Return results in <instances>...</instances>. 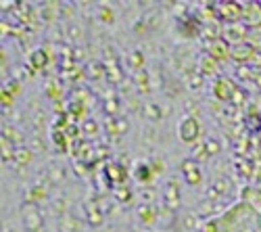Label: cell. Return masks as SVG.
Returning a JSON list of instances; mask_svg holds the SVG:
<instances>
[{"mask_svg": "<svg viewBox=\"0 0 261 232\" xmlns=\"http://www.w3.org/2000/svg\"><path fill=\"white\" fill-rule=\"evenodd\" d=\"M213 92H215V96L220 98V100H230V98L236 94V86H234V84H232L230 80L220 78V80H217V84H215Z\"/></svg>", "mask_w": 261, "mask_h": 232, "instance_id": "obj_8", "label": "cell"}, {"mask_svg": "<svg viewBox=\"0 0 261 232\" xmlns=\"http://www.w3.org/2000/svg\"><path fill=\"white\" fill-rule=\"evenodd\" d=\"M205 149H207V155L211 157V155H217L222 151V146H220V142H217L215 138H207L205 140Z\"/></svg>", "mask_w": 261, "mask_h": 232, "instance_id": "obj_18", "label": "cell"}, {"mask_svg": "<svg viewBox=\"0 0 261 232\" xmlns=\"http://www.w3.org/2000/svg\"><path fill=\"white\" fill-rule=\"evenodd\" d=\"M182 174L186 176V182L188 184H199L201 180H203V174H201V170L197 167V161H184V165H182Z\"/></svg>", "mask_w": 261, "mask_h": 232, "instance_id": "obj_9", "label": "cell"}, {"mask_svg": "<svg viewBox=\"0 0 261 232\" xmlns=\"http://www.w3.org/2000/svg\"><path fill=\"white\" fill-rule=\"evenodd\" d=\"M253 55H255V48L251 44H247V42H243V44H236V46L230 48V57L234 61H238V63H247Z\"/></svg>", "mask_w": 261, "mask_h": 232, "instance_id": "obj_10", "label": "cell"}, {"mask_svg": "<svg viewBox=\"0 0 261 232\" xmlns=\"http://www.w3.org/2000/svg\"><path fill=\"white\" fill-rule=\"evenodd\" d=\"M228 46H230V44H226L224 40H213L211 46H209V53H211V57H213L215 61H222V59H226V57L230 55Z\"/></svg>", "mask_w": 261, "mask_h": 232, "instance_id": "obj_12", "label": "cell"}, {"mask_svg": "<svg viewBox=\"0 0 261 232\" xmlns=\"http://www.w3.org/2000/svg\"><path fill=\"white\" fill-rule=\"evenodd\" d=\"M222 40L226 42V44H230V46L243 44V40H247V32L241 25H230V28L222 30Z\"/></svg>", "mask_w": 261, "mask_h": 232, "instance_id": "obj_7", "label": "cell"}, {"mask_svg": "<svg viewBox=\"0 0 261 232\" xmlns=\"http://www.w3.org/2000/svg\"><path fill=\"white\" fill-rule=\"evenodd\" d=\"M63 176H65V172L61 170V167L57 170V165H50V180H53V182H57V180H63Z\"/></svg>", "mask_w": 261, "mask_h": 232, "instance_id": "obj_23", "label": "cell"}, {"mask_svg": "<svg viewBox=\"0 0 261 232\" xmlns=\"http://www.w3.org/2000/svg\"><path fill=\"white\" fill-rule=\"evenodd\" d=\"M107 174H113L117 178V182H121V178H123V170H121V167H117V170H115V165H109L107 167Z\"/></svg>", "mask_w": 261, "mask_h": 232, "instance_id": "obj_25", "label": "cell"}, {"mask_svg": "<svg viewBox=\"0 0 261 232\" xmlns=\"http://www.w3.org/2000/svg\"><path fill=\"white\" fill-rule=\"evenodd\" d=\"M32 63H34L36 67H42V65H44V63H46V55L42 53V50L34 53V57H32Z\"/></svg>", "mask_w": 261, "mask_h": 232, "instance_id": "obj_22", "label": "cell"}, {"mask_svg": "<svg viewBox=\"0 0 261 232\" xmlns=\"http://www.w3.org/2000/svg\"><path fill=\"white\" fill-rule=\"evenodd\" d=\"M115 195H117L119 201H129V199H132V197H129V191H127V188H125V191H123V188H115Z\"/></svg>", "mask_w": 261, "mask_h": 232, "instance_id": "obj_26", "label": "cell"}, {"mask_svg": "<svg viewBox=\"0 0 261 232\" xmlns=\"http://www.w3.org/2000/svg\"><path fill=\"white\" fill-rule=\"evenodd\" d=\"M217 9H220V17L224 21H228V23L241 21L243 13H245V7L241 3H222V5H217Z\"/></svg>", "mask_w": 261, "mask_h": 232, "instance_id": "obj_3", "label": "cell"}, {"mask_svg": "<svg viewBox=\"0 0 261 232\" xmlns=\"http://www.w3.org/2000/svg\"><path fill=\"white\" fill-rule=\"evenodd\" d=\"M188 84H190V88H199L201 84H203V82H201V75H199V73L190 75V82H188Z\"/></svg>", "mask_w": 261, "mask_h": 232, "instance_id": "obj_27", "label": "cell"}, {"mask_svg": "<svg viewBox=\"0 0 261 232\" xmlns=\"http://www.w3.org/2000/svg\"><path fill=\"white\" fill-rule=\"evenodd\" d=\"M259 138H261V130H259Z\"/></svg>", "mask_w": 261, "mask_h": 232, "instance_id": "obj_30", "label": "cell"}, {"mask_svg": "<svg viewBox=\"0 0 261 232\" xmlns=\"http://www.w3.org/2000/svg\"><path fill=\"white\" fill-rule=\"evenodd\" d=\"M30 157H32V153L25 151L23 146H19V149L15 151V159H17V163H25V161H30Z\"/></svg>", "mask_w": 261, "mask_h": 232, "instance_id": "obj_20", "label": "cell"}, {"mask_svg": "<svg viewBox=\"0 0 261 232\" xmlns=\"http://www.w3.org/2000/svg\"><path fill=\"white\" fill-rule=\"evenodd\" d=\"M230 191H232L230 180H228V178H217V180H213V184L209 186L207 199H211V201H220V199H224Z\"/></svg>", "mask_w": 261, "mask_h": 232, "instance_id": "obj_6", "label": "cell"}, {"mask_svg": "<svg viewBox=\"0 0 261 232\" xmlns=\"http://www.w3.org/2000/svg\"><path fill=\"white\" fill-rule=\"evenodd\" d=\"M23 226L28 232H40L42 230V214L36 203L23 205Z\"/></svg>", "mask_w": 261, "mask_h": 232, "instance_id": "obj_2", "label": "cell"}, {"mask_svg": "<svg viewBox=\"0 0 261 232\" xmlns=\"http://www.w3.org/2000/svg\"><path fill=\"white\" fill-rule=\"evenodd\" d=\"M96 128H98L96 121H90V119H88V121L84 123V132H86V134H90V136H94V134H96Z\"/></svg>", "mask_w": 261, "mask_h": 232, "instance_id": "obj_24", "label": "cell"}, {"mask_svg": "<svg viewBox=\"0 0 261 232\" xmlns=\"http://www.w3.org/2000/svg\"><path fill=\"white\" fill-rule=\"evenodd\" d=\"M61 224H63V228L67 230V232H73V230H77V228H80V222H77L73 216H69V214H63Z\"/></svg>", "mask_w": 261, "mask_h": 232, "instance_id": "obj_16", "label": "cell"}, {"mask_svg": "<svg viewBox=\"0 0 261 232\" xmlns=\"http://www.w3.org/2000/svg\"><path fill=\"white\" fill-rule=\"evenodd\" d=\"M144 111H146V115H148L150 119H159V117H161V109L157 107V105H153V102H150V105H146V107H144Z\"/></svg>", "mask_w": 261, "mask_h": 232, "instance_id": "obj_21", "label": "cell"}, {"mask_svg": "<svg viewBox=\"0 0 261 232\" xmlns=\"http://www.w3.org/2000/svg\"><path fill=\"white\" fill-rule=\"evenodd\" d=\"M224 209V205L220 203V201H211V199H203L201 203H199V207H197V214L199 216H215V214H220Z\"/></svg>", "mask_w": 261, "mask_h": 232, "instance_id": "obj_11", "label": "cell"}, {"mask_svg": "<svg viewBox=\"0 0 261 232\" xmlns=\"http://www.w3.org/2000/svg\"><path fill=\"white\" fill-rule=\"evenodd\" d=\"M247 44H251L253 48H261V28H255V30H247Z\"/></svg>", "mask_w": 261, "mask_h": 232, "instance_id": "obj_14", "label": "cell"}, {"mask_svg": "<svg viewBox=\"0 0 261 232\" xmlns=\"http://www.w3.org/2000/svg\"><path fill=\"white\" fill-rule=\"evenodd\" d=\"M109 125H111V128H113V132H119V134L127 130V121H125V119H121V117L109 119V121H107V128H109Z\"/></svg>", "mask_w": 261, "mask_h": 232, "instance_id": "obj_17", "label": "cell"}, {"mask_svg": "<svg viewBox=\"0 0 261 232\" xmlns=\"http://www.w3.org/2000/svg\"><path fill=\"white\" fill-rule=\"evenodd\" d=\"M42 146H44V144L40 142V138H38V136H34V138H32V149H34V151H40Z\"/></svg>", "mask_w": 261, "mask_h": 232, "instance_id": "obj_29", "label": "cell"}, {"mask_svg": "<svg viewBox=\"0 0 261 232\" xmlns=\"http://www.w3.org/2000/svg\"><path fill=\"white\" fill-rule=\"evenodd\" d=\"M199 214H192V212H188V214H184L182 216V226H184V230H197V226H199V218H197Z\"/></svg>", "mask_w": 261, "mask_h": 232, "instance_id": "obj_15", "label": "cell"}, {"mask_svg": "<svg viewBox=\"0 0 261 232\" xmlns=\"http://www.w3.org/2000/svg\"><path fill=\"white\" fill-rule=\"evenodd\" d=\"M220 232H261V214L251 203H236L217 220Z\"/></svg>", "mask_w": 261, "mask_h": 232, "instance_id": "obj_1", "label": "cell"}, {"mask_svg": "<svg viewBox=\"0 0 261 232\" xmlns=\"http://www.w3.org/2000/svg\"><path fill=\"white\" fill-rule=\"evenodd\" d=\"M199 134H201V128H199V121L194 119V117H184L182 119V123H180V138L184 140V142H194L199 138Z\"/></svg>", "mask_w": 261, "mask_h": 232, "instance_id": "obj_5", "label": "cell"}, {"mask_svg": "<svg viewBox=\"0 0 261 232\" xmlns=\"http://www.w3.org/2000/svg\"><path fill=\"white\" fill-rule=\"evenodd\" d=\"M243 7H245L243 25L249 28V30L261 28V5H257V3H247V5H243Z\"/></svg>", "mask_w": 261, "mask_h": 232, "instance_id": "obj_4", "label": "cell"}, {"mask_svg": "<svg viewBox=\"0 0 261 232\" xmlns=\"http://www.w3.org/2000/svg\"><path fill=\"white\" fill-rule=\"evenodd\" d=\"M178 188H176V184L173 182H169L167 186H165V205H167V209H176L178 207V203H180V199H178Z\"/></svg>", "mask_w": 261, "mask_h": 232, "instance_id": "obj_13", "label": "cell"}, {"mask_svg": "<svg viewBox=\"0 0 261 232\" xmlns=\"http://www.w3.org/2000/svg\"><path fill=\"white\" fill-rule=\"evenodd\" d=\"M136 176H138V180H140V182H146V178H148V170H146V167H138Z\"/></svg>", "mask_w": 261, "mask_h": 232, "instance_id": "obj_28", "label": "cell"}, {"mask_svg": "<svg viewBox=\"0 0 261 232\" xmlns=\"http://www.w3.org/2000/svg\"><path fill=\"white\" fill-rule=\"evenodd\" d=\"M201 63H203V65H201V71H203V73H207V71L211 73V71L215 69V59H213L211 55H209V57H203Z\"/></svg>", "mask_w": 261, "mask_h": 232, "instance_id": "obj_19", "label": "cell"}]
</instances>
